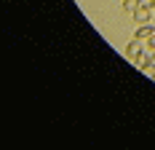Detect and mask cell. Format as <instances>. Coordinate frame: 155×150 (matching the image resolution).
<instances>
[{"instance_id":"obj_1","label":"cell","mask_w":155,"mask_h":150,"mask_svg":"<svg viewBox=\"0 0 155 150\" xmlns=\"http://www.w3.org/2000/svg\"><path fill=\"white\" fill-rule=\"evenodd\" d=\"M150 11L153 8H147V5H137L131 14H134V22H139V24H147L150 22Z\"/></svg>"},{"instance_id":"obj_2","label":"cell","mask_w":155,"mask_h":150,"mask_svg":"<svg viewBox=\"0 0 155 150\" xmlns=\"http://www.w3.org/2000/svg\"><path fill=\"white\" fill-rule=\"evenodd\" d=\"M139 54H142V40H137V38H134L131 43L126 46V56H128V59L134 62V59H137V56H139Z\"/></svg>"},{"instance_id":"obj_3","label":"cell","mask_w":155,"mask_h":150,"mask_svg":"<svg viewBox=\"0 0 155 150\" xmlns=\"http://www.w3.org/2000/svg\"><path fill=\"white\" fill-rule=\"evenodd\" d=\"M153 27H150V24H139V27H137V32H134V38H137V40H142V43H147V38H150V35H153Z\"/></svg>"},{"instance_id":"obj_4","label":"cell","mask_w":155,"mask_h":150,"mask_svg":"<svg viewBox=\"0 0 155 150\" xmlns=\"http://www.w3.org/2000/svg\"><path fill=\"white\" fill-rule=\"evenodd\" d=\"M134 64H137V67H139V70H147V67H150V64H153V59H150V54H147V51H142L139 56H137V59H134Z\"/></svg>"},{"instance_id":"obj_5","label":"cell","mask_w":155,"mask_h":150,"mask_svg":"<svg viewBox=\"0 0 155 150\" xmlns=\"http://www.w3.org/2000/svg\"><path fill=\"white\" fill-rule=\"evenodd\" d=\"M147 51H150V54H155V32L147 38Z\"/></svg>"},{"instance_id":"obj_6","label":"cell","mask_w":155,"mask_h":150,"mask_svg":"<svg viewBox=\"0 0 155 150\" xmlns=\"http://www.w3.org/2000/svg\"><path fill=\"white\" fill-rule=\"evenodd\" d=\"M137 5H139V3H137V0H123V8H126V11H134V8H137Z\"/></svg>"},{"instance_id":"obj_7","label":"cell","mask_w":155,"mask_h":150,"mask_svg":"<svg viewBox=\"0 0 155 150\" xmlns=\"http://www.w3.org/2000/svg\"><path fill=\"white\" fill-rule=\"evenodd\" d=\"M139 5H147V8H155V0H137Z\"/></svg>"},{"instance_id":"obj_8","label":"cell","mask_w":155,"mask_h":150,"mask_svg":"<svg viewBox=\"0 0 155 150\" xmlns=\"http://www.w3.org/2000/svg\"><path fill=\"white\" fill-rule=\"evenodd\" d=\"M153 67H155V59H153Z\"/></svg>"},{"instance_id":"obj_9","label":"cell","mask_w":155,"mask_h":150,"mask_svg":"<svg viewBox=\"0 0 155 150\" xmlns=\"http://www.w3.org/2000/svg\"><path fill=\"white\" fill-rule=\"evenodd\" d=\"M153 11H155V8H153Z\"/></svg>"}]
</instances>
